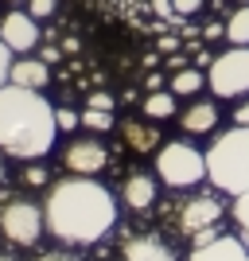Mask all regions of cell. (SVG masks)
Masks as SVG:
<instances>
[{"label":"cell","instance_id":"obj_1","mask_svg":"<svg viewBox=\"0 0 249 261\" xmlns=\"http://www.w3.org/2000/svg\"><path fill=\"white\" fill-rule=\"evenodd\" d=\"M47 234L66 246H94L117 226V195L98 175H66L47 187Z\"/></svg>","mask_w":249,"mask_h":261},{"label":"cell","instance_id":"obj_2","mask_svg":"<svg viewBox=\"0 0 249 261\" xmlns=\"http://www.w3.org/2000/svg\"><path fill=\"white\" fill-rule=\"evenodd\" d=\"M59 121L43 90H23L4 82L0 86V152L12 160H43L54 148Z\"/></svg>","mask_w":249,"mask_h":261},{"label":"cell","instance_id":"obj_3","mask_svg":"<svg viewBox=\"0 0 249 261\" xmlns=\"http://www.w3.org/2000/svg\"><path fill=\"white\" fill-rule=\"evenodd\" d=\"M206 179L222 195L249 191V125H234L206 144Z\"/></svg>","mask_w":249,"mask_h":261},{"label":"cell","instance_id":"obj_4","mask_svg":"<svg viewBox=\"0 0 249 261\" xmlns=\"http://www.w3.org/2000/svg\"><path fill=\"white\" fill-rule=\"evenodd\" d=\"M156 164V175H160L163 187H199L206 179V148H195L191 141H163L152 156Z\"/></svg>","mask_w":249,"mask_h":261},{"label":"cell","instance_id":"obj_5","mask_svg":"<svg viewBox=\"0 0 249 261\" xmlns=\"http://www.w3.org/2000/svg\"><path fill=\"white\" fill-rule=\"evenodd\" d=\"M47 230V211L32 195H0V234L12 246H35Z\"/></svg>","mask_w":249,"mask_h":261},{"label":"cell","instance_id":"obj_6","mask_svg":"<svg viewBox=\"0 0 249 261\" xmlns=\"http://www.w3.org/2000/svg\"><path fill=\"white\" fill-rule=\"evenodd\" d=\"M206 86L214 98H245L249 94V43L238 47L230 43V51L214 55V63L206 66Z\"/></svg>","mask_w":249,"mask_h":261},{"label":"cell","instance_id":"obj_7","mask_svg":"<svg viewBox=\"0 0 249 261\" xmlns=\"http://www.w3.org/2000/svg\"><path fill=\"white\" fill-rule=\"evenodd\" d=\"M172 222H175V230H179L183 238H195L199 230H214L218 222H222V199L210 195V191L187 195V199H179Z\"/></svg>","mask_w":249,"mask_h":261},{"label":"cell","instance_id":"obj_8","mask_svg":"<svg viewBox=\"0 0 249 261\" xmlns=\"http://www.w3.org/2000/svg\"><path fill=\"white\" fill-rule=\"evenodd\" d=\"M63 168L70 175H98L101 168L109 164V148L101 144V137H74V141L63 144V152H59Z\"/></svg>","mask_w":249,"mask_h":261},{"label":"cell","instance_id":"obj_9","mask_svg":"<svg viewBox=\"0 0 249 261\" xmlns=\"http://www.w3.org/2000/svg\"><path fill=\"white\" fill-rule=\"evenodd\" d=\"M0 39L16 55H32L39 47V39H43V32H39V20L27 8H12L0 16Z\"/></svg>","mask_w":249,"mask_h":261},{"label":"cell","instance_id":"obj_10","mask_svg":"<svg viewBox=\"0 0 249 261\" xmlns=\"http://www.w3.org/2000/svg\"><path fill=\"white\" fill-rule=\"evenodd\" d=\"M187 261H249V242L234 238V234H218V238L203 242V246H191Z\"/></svg>","mask_w":249,"mask_h":261},{"label":"cell","instance_id":"obj_11","mask_svg":"<svg viewBox=\"0 0 249 261\" xmlns=\"http://www.w3.org/2000/svg\"><path fill=\"white\" fill-rule=\"evenodd\" d=\"M218 117H222L218 101L214 98H199L187 109H179V129H183L187 137H210V133L218 129Z\"/></svg>","mask_w":249,"mask_h":261},{"label":"cell","instance_id":"obj_12","mask_svg":"<svg viewBox=\"0 0 249 261\" xmlns=\"http://www.w3.org/2000/svg\"><path fill=\"white\" fill-rule=\"evenodd\" d=\"M117 261H179V257L160 234H132V238H125Z\"/></svg>","mask_w":249,"mask_h":261},{"label":"cell","instance_id":"obj_13","mask_svg":"<svg viewBox=\"0 0 249 261\" xmlns=\"http://www.w3.org/2000/svg\"><path fill=\"white\" fill-rule=\"evenodd\" d=\"M156 199H160V179H156L152 172L125 175V184H121V203H125L129 211H148Z\"/></svg>","mask_w":249,"mask_h":261},{"label":"cell","instance_id":"obj_14","mask_svg":"<svg viewBox=\"0 0 249 261\" xmlns=\"http://www.w3.org/2000/svg\"><path fill=\"white\" fill-rule=\"evenodd\" d=\"M12 86H23V90H47L51 86V63H43L39 55H20L12 63V74H8Z\"/></svg>","mask_w":249,"mask_h":261},{"label":"cell","instance_id":"obj_15","mask_svg":"<svg viewBox=\"0 0 249 261\" xmlns=\"http://www.w3.org/2000/svg\"><path fill=\"white\" fill-rule=\"evenodd\" d=\"M121 137H125V144H129L132 152L141 156H156V148H160V129H152L148 121H125L121 125Z\"/></svg>","mask_w":249,"mask_h":261},{"label":"cell","instance_id":"obj_16","mask_svg":"<svg viewBox=\"0 0 249 261\" xmlns=\"http://www.w3.org/2000/svg\"><path fill=\"white\" fill-rule=\"evenodd\" d=\"M141 109H144V117L148 121H168V117H179V94L175 90H148L144 94V101H141Z\"/></svg>","mask_w":249,"mask_h":261},{"label":"cell","instance_id":"obj_17","mask_svg":"<svg viewBox=\"0 0 249 261\" xmlns=\"http://www.w3.org/2000/svg\"><path fill=\"white\" fill-rule=\"evenodd\" d=\"M203 86H206V74H203V70H195V66H183V70H175L172 82H168V90H175L179 98H195Z\"/></svg>","mask_w":249,"mask_h":261},{"label":"cell","instance_id":"obj_18","mask_svg":"<svg viewBox=\"0 0 249 261\" xmlns=\"http://www.w3.org/2000/svg\"><path fill=\"white\" fill-rule=\"evenodd\" d=\"M226 39L238 43V47L249 43V4H238V8L226 16Z\"/></svg>","mask_w":249,"mask_h":261},{"label":"cell","instance_id":"obj_19","mask_svg":"<svg viewBox=\"0 0 249 261\" xmlns=\"http://www.w3.org/2000/svg\"><path fill=\"white\" fill-rule=\"evenodd\" d=\"M82 129H90V133H109V129H117V117H113V109H94V106H86L82 109Z\"/></svg>","mask_w":249,"mask_h":261},{"label":"cell","instance_id":"obj_20","mask_svg":"<svg viewBox=\"0 0 249 261\" xmlns=\"http://www.w3.org/2000/svg\"><path fill=\"white\" fill-rule=\"evenodd\" d=\"M230 218H234V226H238V234L249 242V191H241V195H234V207H230Z\"/></svg>","mask_w":249,"mask_h":261},{"label":"cell","instance_id":"obj_21","mask_svg":"<svg viewBox=\"0 0 249 261\" xmlns=\"http://www.w3.org/2000/svg\"><path fill=\"white\" fill-rule=\"evenodd\" d=\"M23 187H51V172H47L39 160H27V168H23Z\"/></svg>","mask_w":249,"mask_h":261},{"label":"cell","instance_id":"obj_22","mask_svg":"<svg viewBox=\"0 0 249 261\" xmlns=\"http://www.w3.org/2000/svg\"><path fill=\"white\" fill-rule=\"evenodd\" d=\"M54 121H59V133L82 129V113H74V109H54Z\"/></svg>","mask_w":249,"mask_h":261},{"label":"cell","instance_id":"obj_23","mask_svg":"<svg viewBox=\"0 0 249 261\" xmlns=\"http://www.w3.org/2000/svg\"><path fill=\"white\" fill-rule=\"evenodd\" d=\"M23 8L32 12L35 20H51V16H54V8H59V0H27Z\"/></svg>","mask_w":249,"mask_h":261},{"label":"cell","instance_id":"obj_24","mask_svg":"<svg viewBox=\"0 0 249 261\" xmlns=\"http://www.w3.org/2000/svg\"><path fill=\"white\" fill-rule=\"evenodd\" d=\"M206 0H172V8H175V20H191L199 8H203Z\"/></svg>","mask_w":249,"mask_h":261},{"label":"cell","instance_id":"obj_25","mask_svg":"<svg viewBox=\"0 0 249 261\" xmlns=\"http://www.w3.org/2000/svg\"><path fill=\"white\" fill-rule=\"evenodd\" d=\"M12 63H16V51H12L4 39H0V86L8 82V74H12Z\"/></svg>","mask_w":249,"mask_h":261},{"label":"cell","instance_id":"obj_26","mask_svg":"<svg viewBox=\"0 0 249 261\" xmlns=\"http://www.w3.org/2000/svg\"><path fill=\"white\" fill-rule=\"evenodd\" d=\"M90 106H94V109H113V106H117V98L105 94V90H98V94H90Z\"/></svg>","mask_w":249,"mask_h":261},{"label":"cell","instance_id":"obj_27","mask_svg":"<svg viewBox=\"0 0 249 261\" xmlns=\"http://www.w3.org/2000/svg\"><path fill=\"white\" fill-rule=\"evenodd\" d=\"M222 35H226V23H218V20H210L203 28V39H206V43H214V39H222Z\"/></svg>","mask_w":249,"mask_h":261},{"label":"cell","instance_id":"obj_28","mask_svg":"<svg viewBox=\"0 0 249 261\" xmlns=\"http://www.w3.org/2000/svg\"><path fill=\"white\" fill-rule=\"evenodd\" d=\"M179 47H183V39H179V35H160V55H175Z\"/></svg>","mask_w":249,"mask_h":261},{"label":"cell","instance_id":"obj_29","mask_svg":"<svg viewBox=\"0 0 249 261\" xmlns=\"http://www.w3.org/2000/svg\"><path fill=\"white\" fill-rule=\"evenodd\" d=\"M234 125H249V98H241L234 106Z\"/></svg>","mask_w":249,"mask_h":261},{"label":"cell","instance_id":"obj_30","mask_svg":"<svg viewBox=\"0 0 249 261\" xmlns=\"http://www.w3.org/2000/svg\"><path fill=\"white\" fill-rule=\"evenodd\" d=\"M35 261H78L74 253H66V250H47V253H39Z\"/></svg>","mask_w":249,"mask_h":261},{"label":"cell","instance_id":"obj_31","mask_svg":"<svg viewBox=\"0 0 249 261\" xmlns=\"http://www.w3.org/2000/svg\"><path fill=\"white\" fill-rule=\"evenodd\" d=\"M152 8L160 12V16H168V20H175V8H172V0H148Z\"/></svg>","mask_w":249,"mask_h":261},{"label":"cell","instance_id":"obj_32","mask_svg":"<svg viewBox=\"0 0 249 261\" xmlns=\"http://www.w3.org/2000/svg\"><path fill=\"white\" fill-rule=\"evenodd\" d=\"M183 66H187V59H183L179 51H175V55H168V70H172V74H175V70H183Z\"/></svg>","mask_w":249,"mask_h":261},{"label":"cell","instance_id":"obj_33","mask_svg":"<svg viewBox=\"0 0 249 261\" xmlns=\"http://www.w3.org/2000/svg\"><path fill=\"white\" fill-rule=\"evenodd\" d=\"M144 90H163V74H156V70H152V74L144 78Z\"/></svg>","mask_w":249,"mask_h":261},{"label":"cell","instance_id":"obj_34","mask_svg":"<svg viewBox=\"0 0 249 261\" xmlns=\"http://www.w3.org/2000/svg\"><path fill=\"white\" fill-rule=\"evenodd\" d=\"M39 59H43V63H54V59H59V47H43V51H39Z\"/></svg>","mask_w":249,"mask_h":261},{"label":"cell","instance_id":"obj_35","mask_svg":"<svg viewBox=\"0 0 249 261\" xmlns=\"http://www.w3.org/2000/svg\"><path fill=\"white\" fill-rule=\"evenodd\" d=\"M195 63H199V66H210V63H214V55H210V51H199Z\"/></svg>","mask_w":249,"mask_h":261},{"label":"cell","instance_id":"obj_36","mask_svg":"<svg viewBox=\"0 0 249 261\" xmlns=\"http://www.w3.org/2000/svg\"><path fill=\"white\" fill-rule=\"evenodd\" d=\"M8 184V168H4V160H0V187Z\"/></svg>","mask_w":249,"mask_h":261},{"label":"cell","instance_id":"obj_37","mask_svg":"<svg viewBox=\"0 0 249 261\" xmlns=\"http://www.w3.org/2000/svg\"><path fill=\"white\" fill-rule=\"evenodd\" d=\"M0 261H16V257H12V253L4 250V246H0Z\"/></svg>","mask_w":249,"mask_h":261},{"label":"cell","instance_id":"obj_38","mask_svg":"<svg viewBox=\"0 0 249 261\" xmlns=\"http://www.w3.org/2000/svg\"><path fill=\"white\" fill-rule=\"evenodd\" d=\"M4 4H12V8H23V4H27V0H4Z\"/></svg>","mask_w":249,"mask_h":261},{"label":"cell","instance_id":"obj_39","mask_svg":"<svg viewBox=\"0 0 249 261\" xmlns=\"http://www.w3.org/2000/svg\"><path fill=\"white\" fill-rule=\"evenodd\" d=\"M238 4H249V0H238Z\"/></svg>","mask_w":249,"mask_h":261}]
</instances>
